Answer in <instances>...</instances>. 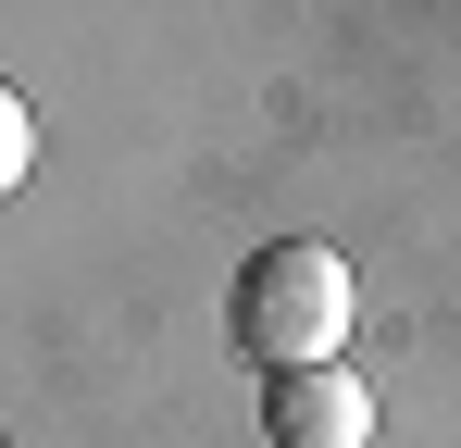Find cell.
<instances>
[{"label": "cell", "mask_w": 461, "mask_h": 448, "mask_svg": "<svg viewBox=\"0 0 461 448\" xmlns=\"http://www.w3.org/2000/svg\"><path fill=\"white\" fill-rule=\"evenodd\" d=\"M225 336L249 349L262 373H312L349 349V262L324 237H262L225 287Z\"/></svg>", "instance_id": "6da1fadb"}, {"label": "cell", "mask_w": 461, "mask_h": 448, "mask_svg": "<svg viewBox=\"0 0 461 448\" xmlns=\"http://www.w3.org/2000/svg\"><path fill=\"white\" fill-rule=\"evenodd\" d=\"M25 162H38V125H25V100H13V87H0V200H13V187H25Z\"/></svg>", "instance_id": "3957f363"}, {"label": "cell", "mask_w": 461, "mask_h": 448, "mask_svg": "<svg viewBox=\"0 0 461 448\" xmlns=\"http://www.w3.org/2000/svg\"><path fill=\"white\" fill-rule=\"evenodd\" d=\"M262 436L275 448H375V386H362L349 362L262 373Z\"/></svg>", "instance_id": "7a4b0ae2"}]
</instances>
